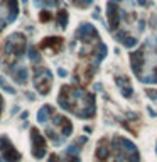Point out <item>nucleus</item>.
<instances>
[{
	"label": "nucleus",
	"mask_w": 157,
	"mask_h": 162,
	"mask_svg": "<svg viewBox=\"0 0 157 162\" xmlns=\"http://www.w3.org/2000/svg\"><path fill=\"white\" fill-rule=\"evenodd\" d=\"M29 57H31V61H34V63H37V61L41 59V57H39V54H37V51H36L34 47H31V49H29Z\"/></svg>",
	"instance_id": "obj_9"
},
{
	"label": "nucleus",
	"mask_w": 157,
	"mask_h": 162,
	"mask_svg": "<svg viewBox=\"0 0 157 162\" xmlns=\"http://www.w3.org/2000/svg\"><path fill=\"white\" fill-rule=\"evenodd\" d=\"M57 74H59V76H63V78H64V76H66V74H68V73H66L64 69H57Z\"/></svg>",
	"instance_id": "obj_13"
},
{
	"label": "nucleus",
	"mask_w": 157,
	"mask_h": 162,
	"mask_svg": "<svg viewBox=\"0 0 157 162\" xmlns=\"http://www.w3.org/2000/svg\"><path fill=\"white\" fill-rule=\"evenodd\" d=\"M0 152L3 155L5 162H17L20 159V154L17 152V149H14V145L5 135L0 137Z\"/></svg>",
	"instance_id": "obj_3"
},
{
	"label": "nucleus",
	"mask_w": 157,
	"mask_h": 162,
	"mask_svg": "<svg viewBox=\"0 0 157 162\" xmlns=\"http://www.w3.org/2000/svg\"><path fill=\"white\" fill-rule=\"evenodd\" d=\"M14 80L19 83V85H24L27 81V69L26 68H19L17 73H14Z\"/></svg>",
	"instance_id": "obj_5"
},
{
	"label": "nucleus",
	"mask_w": 157,
	"mask_h": 162,
	"mask_svg": "<svg viewBox=\"0 0 157 162\" xmlns=\"http://www.w3.org/2000/svg\"><path fill=\"white\" fill-rule=\"evenodd\" d=\"M0 86L3 88V91H7V93H10V95H14V93H15V90L12 88V86H10V85H9V83H7L5 80H3L2 76H0Z\"/></svg>",
	"instance_id": "obj_7"
},
{
	"label": "nucleus",
	"mask_w": 157,
	"mask_h": 162,
	"mask_svg": "<svg viewBox=\"0 0 157 162\" xmlns=\"http://www.w3.org/2000/svg\"><path fill=\"white\" fill-rule=\"evenodd\" d=\"M51 115H52V108L51 106H42L39 110V113H37V122L39 123H42V125H47L49 123V118H51Z\"/></svg>",
	"instance_id": "obj_4"
},
{
	"label": "nucleus",
	"mask_w": 157,
	"mask_h": 162,
	"mask_svg": "<svg viewBox=\"0 0 157 162\" xmlns=\"http://www.w3.org/2000/svg\"><path fill=\"white\" fill-rule=\"evenodd\" d=\"M0 162H2V157H0Z\"/></svg>",
	"instance_id": "obj_16"
},
{
	"label": "nucleus",
	"mask_w": 157,
	"mask_h": 162,
	"mask_svg": "<svg viewBox=\"0 0 157 162\" xmlns=\"http://www.w3.org/2000/svg\"><path fill=\"white\" fill-rule=\"evenodd\" d=\"M31 142H32V154L36 159H42L46 154V140L39 134L37 128H31Z\"/></svg>",
	"instance_id": "obj_1"
},
{
	"label": "nucleus",
	"mask_w": 157,
	"mask_h": 162,
	"mask_svg": "<svg viewBox=\"0 0 157 162\" xmlns=\"http://www.w3.org/2000/svg\"><path fill=\"white\" fill-rule=\"evenodd\" d=\"M49 162H59V157H57L56 154H52V155L49 157Z\"/></svg>",
	"instance_id": "obj_12"
},
{
	"label": "nucleus",
	"mask_w": 157,
	"mask_h": 162,
	"mask_svg": "<svg viewBox=\"0 0 157 162\" xmlns=\"http://www.w3.org/2000/svg\"><path fill=\"white\" fill-rule=\"evenodd\" d=\"M139 3H140V5H144V7H145L147 3H149V0H139Z\"/></svg>",
	"instance_id": "obj_14"
},
{
	"label": "nucleus",
	"mask_w": 157,
	"mask_h": 162,
	"mask_svg": "<svg viewBox=\"0 0 157 162\" xmlns=\"http://www.w3.org/2000/svg\"><path fill=\"white\" fill-rule=\"evenodd\" d=\"M2 106H3V103H2V98H0V111H2Z\"/></svg>",
	"instance_id": "obj_15"
},
{
	"label": "nucleus",
	"mask_w": 157,
	"mask_h": 162,
	"mask_svg": "<svg viewBox=\"0 0 157 162\" xmlns=\"http://www.w3.org/2000/svg\"><path fill=\"white\" fill-rule=\"evenodd\" d=\"M57 20H59V26L61 27H66V22H68V14L63 10V12H59L57 14Z\"/></svg>",
	"instance_id": "obj_8"
},
{
	"label": "nucleus",
	"mask_w": 157,
	"mask_h": 162,
	"mask_svg": "<svg viewBox=\"0 0 157 162\" xmlns=\"http://www.w3.org/2000/svg\"><path fill=\"white\" fill-rule=\"evenodd\" d=\"M78 7H90L93 3V0H73Z\"/></svg>",
	"instance_id": "obj_10"
},
{
	"label": "nucleus",
	"mask_w": 157,
	"mask_h": 162,
	"mask_svg": "<svg viewBox=\"0 0 157 162\" xmlns=\"http://www.w3.org/2000/svg\"><path fill=\"white\" fill-rule=\"evenodd\" d=\"M24 2H27V0H24Z\"/></svg>",
	"instance_id": "obj_17"
},
{
	"label": "nucleus",
	"mask_w": 157,
	"mask_h": 162,
	"mask_svg": "<svg viewBox=\"0 0 157 162\" xmlns=\"http://www.w3.org/2000/svg\"><path fill=\"white\" fill-rule=\"evenodd\" d=\"M108 155H110V149H108V147H105V145H100V147H98V150H96V157H98V160L105 162L106 159H108Z\"/></svg>",
	"instance_id": "obj_6"
},
{
	"label": "nucleus",
	"mask_w": 157,
	"mask_h": 162,
	"mask_svg": "<svg viewBox=\"0 0 157 162\" xmlns=\"http://www.w3.org/2000/svg\"><path fill=\"white\" fill-rule=\"evenodd\" d=\"M49 19H51L49 12H42V15H41V20H49Z\"/></svg>",
	"instance_id": "obj_11"
},
{
	"label": "nucleus",
	"mask_w": 157,
	"mask_h": 162,
	"mask_svg": "<svg viewBox=\"0 0 157 162\" xmlns=\"http://www.w3.org/2000/svg\"><path fill=\"white\" fill-rule=\"evenodd\" d=\"M51 83H52V76L47 69H36V76H34V85L39 90V93H47L51 90Z\"/></svg>",
	"instance_id": "obj_2"
}]
</instances>
